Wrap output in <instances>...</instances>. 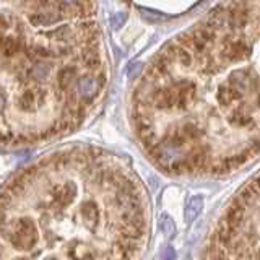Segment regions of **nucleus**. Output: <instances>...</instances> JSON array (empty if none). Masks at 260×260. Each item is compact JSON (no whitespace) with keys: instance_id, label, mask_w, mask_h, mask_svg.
<instances>
[{"instance_id":"6","label":"nucleus","mask_w":260,"mask_h":260,"mask_svg":"<svg viewBox=\"0 0 260 260\" xmlns=\"http://www.w3.org/2000/svg\"><path fill=\"white\" fill-rule=\"evenodd\" d=\"M77 70L75 69H62L59 73H57V85L60 91L67 93L70 88V85L75 82L77 83Z\"/></svg>"},{"instance_id":"9","label":"nucleus","mask_w":260,"mask_h":260,"mask_svg":"<svg viewBox=\"0 0 260 260\" xmlns=\"http://www.w3.org/2000/svg\"><path fill=\"white\" fill-rule=\"evenodd\" d=\"M124 21H126V16H124L122 13H119V15L113 16V21H111V23H113V26H114V28H119Z\"/></svg>"},{"instance_id":"5","label":"nucleus","mask_w":260,"mask_h":260,"mask_svg":"<svg viewBox=\"0 0 260 260\" xmlns=\"http://www.w3.org/2000/svg\"><path fill=\"white\" fill-rule=\"evenodd\" d=\"M51 70L52 67L49 64H44V62H38L31 72L28 73V77L33 80V82H47L51 78Z\"/></svg>"},{"instance_id":"4","label":"nucleus","mask_w":260,"mask_h":260,"mask_svg":"<svg viewBox=\"0 0 260 260\" xmlns=\"http://www.w3.org/2000/svg\"><path fill=\"white\" fill-rule=\"evenodd\" d=\"M103 82L101 78L95 75H85L77 80L75 85V95L82 100L85 104H90L96 100V96L100 95Z\"/></svg>"},{"instance_id":"10","label":"nucleus","mask_w":260,"mask_h":260,"mask_svg":"<svg viewBox=\"0 0 260 260\" xmlns=\"http://www.w3.org/2000/svg\"><path fill=\"white\" fill-rule=\"evenodd\" d=\"M62 3H65V5H80L82 3V0H60Z\"/></svg>"},{"instance_id":"8","label":"nucleus","mask_w":260,"mask_h":260,"mask_svg":"<svg viewBox=\"0 0 260 260\" xmlns=\"http://www.w3.org/2000/svg\"><path fill=\"white\" fill-rule=\"evenodd\" d=\"M18 49H20V44H18V41L13 39V38H7L3 39V52L8 55H15L18 52Z\"/></svg>"},{"instance_id":"1","label":"nucleus","mask_w":260,"mask_h":260,"mask_svg":"<svg viewBox=\"0 0 260 260\" xmlns=\"http://www.w3.org/2000/svg\"><path fill=\"white\" fill-rule=\"evenodd\" d=\"M161 171L221 176L260 154V0H228L172 39L133 98Z\"/></svg>"},{"instance_id":"3","label":"nucleus","mask_w":260,"mask_h":260,"mask_svg":"<svg viewBox=\"0 0 260 260\" xmlns=\"http://www.w3.org/2000/svg\"><path fill=\"white\" fill-rule=\"evenodd\" d=\"M203 260H260V174L223 210L203 247Z\"/></svg>"},{"instance_id":"2","label":"nucleus","mask_w":260,"mask_h":260,"mask_svg":"<svg viewBox=\"0 0 260 260\" xmlns=\"http://www.w3.org/2000/svg\"><path fill=\"white\" fill-rule=\"evenodd\" d=\"M148 234L143 184L103 150L49 154L0 187V260H140Z\"/></svg>"},{"instance_id":"7","label":"nucleus","mask_w":260,"mask_h":260,"mask_svg":"<svg viewBox=\"0 0 260 260\" xmlns=\"http://www.w3.org/2000/svg\"><path fill=\"white\" fill-rule=\"evenodd\" d=\"M202 208H203V197L200 195L190 197V200L187 202V205H185V220L187 221L195 220L197 216L200 215Z\"/></svg>"}]
</instances>
